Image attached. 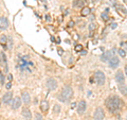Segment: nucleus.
Wrapping results in <instances>:
<instances>
[{"instance_id": "obj_1", "label": "nucleus", "mask_w": 127, "mask_h": 120, "mask_svg": "<svg viewBox=\"0 0 127 120\" xmlns=\"http://www.w3.org/2000/svg\"><path fill=\"white\" fill-rule=\"evenodd\" d=\"M105 105H106V107H107L108 111L113 114V113L120 111L123 105H124V103H123V101L120 99L119 96H116V95H111V96H109L105 100Z\"/></svg>"}, {"instance_id": "obj_2", "label": "nucleus", "mask_w": 127, "mask_h": 120, "mask_svg": "<svg viewBox=\"0 0 127 120\" xmlns=\"http://www.w3.org/2000/svg\"><path fill=\"white\" fill-rule=\"evenodd\" d=\"M73 94L74 93H73L72 87L69 86V85H66V86L63 87L61 94L57 96V98H58V100L61 102H68V101H70L72 99Z\"/></svg>"}, {"instance_id": "obj_3", "label": "nucleus", "mask_w": 127, "mask_h": 120, "mask_svg": "<svg viewBox=\"0 0 127 120\" xmlns=\"http://www.w3.org/2000/svg\"><path fill=\"white\" fill-rule=\"evenodd\" d=\"M93 81L97 84L98 86L104 85V84H105V81H106L105 73L102 71V70H97V71L94 73V76H93Z\"/></svg>"}, {"instance_id": "obj_4", "label": "nucleus", "mask_w": 127, "mask_h": 120, "mask_svg": "<svg viewBox=\"0 0 127 120\" xmlns=\"http://www.w3.org/2000/svg\"><path fill=\"white\" fill-rule=\"evenodd\" d=\"M114 54H115V48L111 49L110 51H106V52H104V53L101 55V61L104 62V63L109 62L111 60L112 56H114Z\"/></svg>"}, {"instance_id": "obj_5", "label": "nucleus", "mask_w": 127, "mask_h": 120, "mask_svg": "<svg viewBox=\"0 0 127 120\" xmlns=\"http://www.w3.org/2000/svg\"><path fill=\"white\" fill-rule=\"evenodd\" d=\"M105 118V112L102 107H96L93 113V119L94 120H103Z\"/></svg>"}, {"instance_id": "obj_6", "label": "nucleus", "mask_w": 127, "mask_h": 120, "mask_svg": "<svg viewBox=\"0 0 127 120\" xmlns=\"http://www.w3.org/2000/svg\"><path fill=\"white\" fill-rule=\"evenodd\" d=\"M46 85H47L49 90H55L57 88V81L53 78H49L46 82Z\"/></svg>"}, {"instance_id": "obj_7", "label": "nucleus", "mask_w": 127, "mask_h": 120, "mask_svg": "<svg viewBox=\"0 0 127 120\" xmlns=\"http://www.w3.org/2000/svg\"><path fill=\"white\" fill-rule=\"evenodd\" d=\"M114 80L118 84H122V83H125V75L123 73V71L119 70V71L115 72L114 75Z\"/></svg>"}, {"instance_id": "obj_8", "label": "nucleus", "mask_w": 127, "mask_h": 120, "mask_svg": "<svg viewBox=\"0 0 127 120\" xmlns=\"http://www.w3.org/2000/svg\"><path fill=\"white\" fill-rule=\"evenodd\" d=\"M86 108H87V102L85 100H80L79 104H77V114L83 115L85 111H86Z\"/></svg>"}, {"instance_id": "obj_9", "label": "nucleus", "mask_w": 127, "mask_h": 120, "mask_svg": "<svg viewBox=\"0 0 127 120\" xmlns=\"http://www.w3.org/2000/svg\"><path fill=\"white\" fill-rule=\"evenodd\" d=\"M108 64H109V67L112 69H115V68H118L119 65H120V59L118 58V56H112L111 60L108 62Z\"/></svg>"}, {"instance_id": "obj_10", "label": "nucleus", "mask_w": 127, "mask_h": 120, "mask_svg": "<svg viewBox=\"0 0 127 120\" xmlns=\"http://www.w3.org/2000/svg\"><path fill=\"white\" fill-rule=\"evenodd\" d=\"M9 28V20L6 17L2 16L0 17V29L1 30H6Z\"/></svg>"}, {"instance_id": "obj_11", "label": "nucleus", "mask_w": 127, "mask_h": 120, "mask_svg": "<svg viewBox=\"0 0 127 120\" xmlns=\"http://www.w3.org/2000/svg\"><path fill=\"white\" fill-rule=\"evenodd\" d=\"M21 115H22V117L26 120H31L32 119V113H31V111L28 107H23L22 108Z\"/></svg>"}, {"instance_id": "obj_12", "label": "nucleus", "mask_w": 127, "mask_h": 120, "mask_svg": "<svg viewBox=\"0 0 127 120\" xmlns=\"http://www.w3.org/2000/svg\"><path fill=\"white\" fill-rule=\"evenodd\" d=\"M21 100L19 97H15L13 99V102H12V109H18L21 105Z\"/></svg>"}, {"instance_id": "obj_13", "label": "nucleus", "mask_w": 127, "mask_h": 120, "mask_svg": "<svg viewBox=\"0 0 127 120\" xmlns=\"http://www.w3.org/2000/svg\"><path fill=\"white\" fill-rule=\"evenodd\" d=\"M12 99H13V95L12 93H10V91H8L6 94L3 95V97H2V102L4 104H9L11 101H12Z\"/></svg>"}, {"instance_id": "obj_14", "label": "nucleus", "mask_w": 127, "mask_h": 120, "mask_svg": "<svg viewBox=\"0 0 127 120\" xmlns=\"http://www.w3.org/2000/svg\"><path fill=\"white\" fill-rule=\"evenodd\" d=\"M21 99H22V102L24 104H30L31 103V96L29 93H27V91H24V93H22V95H21Z\"/></svg>"}, {"instance_id": "obj_15", "label": "nucleus", "mask_w": 127, "mask_h": 120, "mask_svg": "<svg viewBox=\"0 0 127 120\" xmlns=\"http://www.w3.org/2000/svg\"><path fill=\"white\" fill-rule=\"evenodd\" d=\"M40 109L42 113H47L49 109V102L48 100H42L40 102Z\"/></svg>"}, {"instance_id": "obj_16", "label": "nucleus", "mask_w": 127, "mask_h": 120, "mask_svg": "<svg viewBox=\"0 0 127 120\" xmlns=\"http://www.w3.org/2000/svg\"><path fill=\"white\" fill-rule=\"evenodd\" d=\"M119 91L121 93L123 96H127V85L125 83H122V84H119Z\"/></svg>"}, {"instance_id": "obj_17", "label": "nucleus", "mask_w": 127, "mask_h": 120, "mask_svg": "<svg viewBox=\"0 0 127 120\" xmlns=\"http://www.w3.org/2000/svg\"><path fill=\"white\" fill-rule=\"evenodd\" d=\"M91 12V9L88 8V6H85V8L82 9V11H80V15L83 17H86V16H89V14Z\"/></svg>"}, {"instance_id": "obj_18", "label": "nucleus", "mask_w": 127, "mask_h": 120, "mask_svg": "<svg viewBox=\"0 0 127 120\" xmlns=\"http://www.w3.org/2000/svg\"><path fill=\"white\" fill-rule=\"evenodd\" d=\"M6 43H8V37H6V35L2 34L1 36H0V44L3 45V46H5Z\"/></svg>"}, {"instance_id": "obj_19", "label": "nucleus", "mask_w": 127, "mask_h": 120, "mask_svg": "<svg viewBox=\"0 0 127 120\" xmlns=\"http://www.w3.org/2000/svg\"><path fill=\"white\" fill-rule=\"evenodd\" d=\"M59 112H61V105L55 104L54 106H53V113H54V114H58Z\"/></svg>"}, {"instance_id": "obj_20", "label": "nucleus", "mask_w": 127, "mask_h": 120, "mask_svg": "<svg viewBox=\"0 0 127 120\" xmlns=\"http://www.w3.org/2000/svg\"><path fill=\"white\" fill-rule=\"evenodd\" d=\"M119 54H120V56H122V58H125L126 56V50L125 49H123V48H121V49H119Z\"/></svg>"}, {"instance_id": "obj_21", "label": "nucleus", "mask_w": 127, "mask_h": 120, "mask_svg": "<svg viewBox=\"0 0 127 120\" xmlns=\"http://www.w3.org/2000/svg\"><path fill=\"white\" fill-rule=\"evenodd\" d=\"M34 116H35V120H44L42 119V115L40 114V113H38V112L35 113Z\"/></svg>"}, {"instance_id": "obj_22", "label": "nucleus", "mask_w": 127, "mask_h": 120, "mask_svg": "<svg viewBox=\"0 0 127 120\" xmlns=\"http://www.w3.org/2000/svg\"><path fill=\"white\" fill-rule=\"evenodd\" d=\"M88 28H89V31H90V32H92V31L95 30V28H96V27H95V23L91 22V23H89V27H88Z\"/></svg>"}, {"instance_id": "obj_23", "label": "nucleus", "mask_w": 127, "mask_h": 120, "mask_svg": "<svg viewBox=\"0 0 127 120\" xmlns=\"http://www.w3.org/2000/svg\"><path fill=\"white\" fill-rule=\"evenodd\" d=\"M82 50H83V46L82 45H76L75 46V51L79 52V51H82Z\"/></svg>"}, {"instance_id": "obj_24", "label": "nucleus", "mask_w": 127, "mask_h": 120, "mask_svg": "<svg viewBox=\"0 0 127 120\" xmlns=\"http://www.w3.org/2000/svg\"><path fill=\"white\" fill-rule=\"evenodd\" d=\"M0 80H1V84H4V77H3L1 71H0Z\"/></svg>"}, {"instance_id": "obj_25", "label": "nucleus", "mask_w": 127, "mask_h": 120, "mask_svg": "<svg viewBox=\"0 0 127 120\" xmlns=\"http://www.w3.org/2000/svg\"><path fill=\"white\" fill-rule=\"evenodd\" d=\"M102 18H103L104 20H107L108 19V15L106 13H103V14H102Z\"/></svg>"}, {"instance_id": "obj_26", "label": "nucleus", "mask_w": 127, "mask_h": 120, "mask_svg": "<svg viewBox=\"0 0 127 120\" xmlns=\"http://www.w3.org/2000/svg\"><path fill=\"white\" fill-rule=\"evenodd\" d=\"M5 87L8 88V89H11V87H12V84H11V82H9V83H6V85H5Z\"/></svg>"}, {"instance_id": "obj_27", "label": "nucleus", "mask_w": 127, "mask_h": 120, "mask_svg": "<svg viewBox=\"0 0 127 120\" xmlns=\"http://www.w3.org/2000/svg\"><path fill=\"white\" fill-rule=\"evenodd\" d=\"M8 79H9V81L11 82V81H12V79H13V76H12V75H9V76H8Z\"/></svg>"}, {"instance_id": "obj_28", "label": "nucleus", "mask_w": 127, "mask_h": 120, "mask_svg": "<svg viewBox=\"0 0 127 120\" xmlns=\"http://www.w3.org/2000/svg\"><path fill=\"white\" fill-rule=\"evenodd\" d=\"M116 26H118V24H116V23L114 22V23H112V24H111V28H112V29H115Z\"/></svg>"}, {"instance_id": "obj_29", "label": "nucleus", "mask_w": 127, "mask_h": 120, "mask_svg": "<svg viewBox=\"0 0 127 120\" xmlns=\"http://www.w3.org/2000/svg\"><path fill=\"white\" fill-rule=\"evenodd\" d=\"M124 71H125V76L127 78V65H125V68H124Z\"/></svg>"}, {"instance_id": "obj_30", "label": "nucleus", "mask_w": 127, "mask_h": 120, "mask_svg": "<svg viewBox=\"0 0 127 120\" xmlns=\"http://www.w3.org/2000/svg\"><path fill=\"white\" fill-rule=\"evenodd\" d=\"M74 26V21H70L69 22V27H73Z\"/></svg>"}, {"instance_id": "obj_31", "label": "nucleus", "mask_w": 127, "mask_h": 120, "mask_svg": "<svg viewBox=\"0 0 127 120\" xmlns=\"http://www.w3.org/2000/svg\"><path fill=\"white\" fill-rule=\"evenodd\" d=\"M92 1H93L94 3H98V2H100V1H101V0H92Z\"/></svg>"}, {"instance_id": "obj_32", "label": "nucleus", "mask_w": 127, "mask_h": 120, "mask_svg": "<svg viewBox=\"0 0 127 120\" xmlns=\"http://www.w3.org/2000/svg\"><path fill=\"white\" fill-rule=\"evenodd\" d=\"M46 19H47L48 21H49V20H50V16H49V15H47V16H46Z\"/></svg>"}, {"instance_id": "obj_33", "label": "nucleus", "mask_w": 127, "mask_h": 120, "mask_svg": "<svg viewBox=\"0 0 127 120\" xmlns=\"http://www.w3.org/2000/svg\"><path fill=\"white\" fill-rule=\"evenodd\" d=\"M62 51H63L62 49H58V53H59V54H62Z\"/></svg>"}, {"instance_id": "obj_34", "label": "nucleus", "mask_w": 127, "mask_h": 120, "mask_svg": "<svg viewBox=\"0 0 127 120\" xmlns=\"http://www.w3.org/2000/svg\"><path fill=\"white\" fill-rule=\"evenodd\" d=\"M0 56H1V55H0ZM1 60H2V59H0V64H1Z\"/></svg>"}, {"instance_id": "obj_35", "label": "nucleus", "mask_w": 127, "mask_h": 120, "mask_svg": "<svg viewBox=\"0 0 127 120\" xmlns=\"http://www.w3.org/2000/svg\"><path fill=\"white\" fill-rule=\"evenodd\" d=\"M0 106H1V101H0Z\"/></svg>"}]
</instances>
